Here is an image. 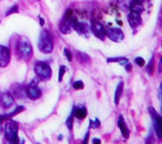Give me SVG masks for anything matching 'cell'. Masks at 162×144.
Masks as SVG:
<instances>
[{
	"label": "cell",
	"mask_w": 162,
	"mask_h": 144,
	"mask_svg": "<svg viewBox=\"0 0 162 144\" xmlns=\"http://www.w3.org/2000/svg\"><path fill=\"white\" fill-rule=\"evenodd\" d=\"M39 49L47 54L53 51V37L48 30H42L39 37Z\"/></svg>",
	"instance_id": "1"
},
{
	"label": "cell",
	"mask_w": 162,
	"mask_h": 144,
	"mask_svg": "<svg viewBox=\"0 0 162 144\" xmlns=\"http://www.w3.org/2000/svg\"><path fill=\"white\" fill-rule=\"evenodd\" d=\"M5 136L10 143H18V124L17 121L8 120L5 124Z\"/></svg>",
	"instance_id": "2"
},
{
	"label": "cell",
	"mask_w": 162,
	"mask_h": 144,
	"mask_svg": "<svg viewBox=\"0 0 162 144\" xmlns=\"http://www.w3.org/2000/svg\"><path fill=\"white\" fill-rule=\"evenodd\" d=\"M34 70H35V73L43 81H47L52 77V69L47 63L37 61L34 66Z\"/></svg>",
	"instance_id": "3"
},
{
	"label": "cell",
	"mask_w": 162,
	"mask_h": 144,
	"mask_svg": "<svg viewBox=\"0 0 162 144\" xmlns=\"http://www.w3.org/2000/svg\"><path fill=\"white\" fill-rule=\"evenodd\" d=\"M17 52L22 58H30L33 54V48L29 42L26 41H20L17 46Z\"/></svg>",
	"instance_id": "4"
},
{
	"label": "cell",
	"mask_w": 162,
	"mask_h": 144,
	"mask_svg": "<svg viewBox=\"0 0 162 144\" xmlns=\"http://www.w3.org/2000/svg\"><path fill=\"white\" fill-rule=\"evenodd\" d=\"M106 35L114 42H120L124 40V32L119 28H108L106 30Z\"/></svg>",
	"instance_id": "5"
},
{
	"label": "cell",
	"mask_w": 162,
	"mask_h": 144,
	"mask_svg": "<svg viewBox=\"0 0 162 144\" xmlns=\"http://www.w3.org/2000/svg\"><path fill=\"white\" fill-rule=\"evenodd\" d=\"M26 96L29 97V99H31V100H36V99H39L40 96H41V90H40V88L37 87V82L36 81H33L30 84H29V87L26 88Z\"/></svg>",
	"instance_id": "6"
},
{
	"label": "cell",
	"mask_w": 162,
	"mask_h": 144,
	"mask_svg": "<svg viewBox=\"0 0 162 144\" xmlns=\"http://www.w3.org/2000/svg\"><path fill=\"white\" fill-rule=\"evenodd\" d=\"M150 114L153 117V120H154V127H155V132L159 138L162 139V118L154 111V109H150Z\"/></svg>",
	"instance_id": "7"
},
{
	"label": "cell",
	"mask_w": 162,
	"mask_h": 144,
	"mask_svg": "<svg viewBox=\"0 0 162 144\" xmlns=\"http://www.w3.org/2000/svg\"><path fill=\"white\" fill-rule=\"evenodd\" d=\"M10 58H11L10 49L0 44V67H6L10 63Z\"/></svg>",
	"instance_id": "8"
},
{
	"label": "cell",
	"mask_w": 162,
	"mask_h": 144,
	"mask_svg": "<svg viewBox=\"0 0 162 144\" xmlns=\"http://www.w3.org/2000/svg\"><path fill=\"white\" fill-rule=\"evenodd\" d=\"M91 29H92V32L96 37H98L100 40H104L106 37V29L102 24L97 23V22H94L92 25H91Z\"/></svg>",
	"instance_id": "9"
},
{
	"label": "cell",
	"mask_w": 162,
	"mask_h": 144,
	"mask_svg": "<svg viewBox=\"0 0 162 144\" xmlns=\"http://www.w3.org/2000/svg\"><path fill=\"white\" fill-rule=\"evenodd\" d=\"M0 103H1V106H2L4 108H6V109L10 108V107H12L13 103H14V99H13L12 94H10V93H4V94L1 95Z\"/></svg>",
	"instance_id": "10"
},
{
	"label": "cell",
	"mask_w": 162,
	"mask_h": 144,
	"mask_svg": "<svg viewBox=\"0 0 162 144\" xmlns=\"http://www.w3.org/2000/svg\"><path fill=\"white\" fill-rule=\"evenodd\" d=\"M59 29H60V31H61L63 34H69V32L71 31V29H72L71 19L64 17V18L60 20V23H59Z\"/></svg>",
	"instance_id": "11"
},
{
	"label": "cell",
	"mask_w": 162,
	"mask_h": 144,
	"mask_svg": "<svg viewBox=\"0 0 162 144\" xmlns=\"http://www.w3.org/2000/svg\"><path fill=\"white\" fill-rule=\"evenodd\" d=\"M127 19H129V23L132 28H137L142 23V18H141L139 13H136V12H131L127 16Z\"/></svg>",
	"instance_id": "12"
},
{
	"label": "cell",
	"mask_w": 162,
	"mask_h": 144,
	"mask_svg": "<svg viewBox=\"0 0 162 144\" xmlns=\"http://www.w3.org/2000/svg\"><path fill=\"white\" fill-rule=\"evenodd\" d=\"M130 8L132 12H136V13H142L144 11V5H143V1L142 0H131V5H130Z\"/></svg>",
	"instance_id": "13"
},
{
	"label": "cell",
	"mask_w": 162,
	"mask_h": 144,
	"mask_svg": "<svg viewBox=\"0 0 162 144\" xmlns=\"http://www.w3.org/2000/svg\"><path fill=\"white\" fill-rule=\"evenodd\" d=\"M118 126H119V129H120V131H121V135H123L125 138H129V137H130V132H129V129H127V126H126V124H125V121H124L123 115L119 117Z\"/></svg>",
	"instance_id": "14"
},
{
	"label": "cell",
	"mask_w": 162,
	"mask_h": 144,
	"mask_svg": "<svg viewBox=\"0 0 162 144\" xmlns=\"http://www.w3.org/2000/svg\"><path fill=\"white\" fill-rule=\"evenodd\" d=\"M72 28L78 32V34H81V35H85V34H88V26H86V24H84V23H75L73 25H72Z\"/></svg>",
	"instance_id": "15"
},
{
	"label": "cell",
	"mask_w": 162,
	"mask_h": 144,
	"mask_svg": "<svg viewBox=\"0 0 162 144\" xmlns=\"http://www.w3.org/2000/svg\"><path fill=\"white\" fill-rule=\"evenodd\" d=\"M123 90H124V83L123 82H119V84L117 87V90H115V96H114V103L115 105H119L120 97L123 95Z\"/></svg>",
	"instance_id": "16"
},
{
	"label": "cell",
	"mask_w": 162,
	"mask_h": 144,
	"mask_svg": "<svg viewBox=\"0 0 162 144\" xmlns=\"http://www.w3.org/2000/svg\"><path fill=\"white\" fill-rule=\"evenodd\" d=\"M73 114H75V117L77 118V119H84L85 117H86V108H84V107H75L73 108Z\"/></svg>",
	"instance_id": "17"
},
{
	"label": "cell",
	"mask_w": 162,
	"mask_h": 144,
	"mask_svg": "<svg viewBox=\"0 0 162 144\" xmlns=\"http://www.w3.org/2000/svg\"><path fill=\"white\" fill-rule=\"evenodd\" d=\"M73 117H75V114H73V111H72V113H71V115L67 118V120H66V125H67V127L70 129V130H72V127H73Z\"/></svg>",
	"instance_id": "18"
},
{
	"label": "cell",
	"mask_w": 162,
	"mask_h": 144,
	"mask_svg": "<svg viewBox=\"0 0 162 144\" xmlns=\"http://www.w3.org/2000/svg\"><path fill=\"white\" fill-rule=\"evenodd\" d=\"M66 66H60V70H59V82H61L63 81V77H64V75H65V72H66Z\"/></svg>",
	"instance_id": "19"
},
{
	"label": "cell",
	"mask_w": 162,
	"mask_h": 144,
	"mask_svg": "<svg viewBox=\"0 0 162 144\" xmlns=\"http://www.w3.org/2000/svg\"><path fill=\"white\" fill-rule=\"evenodd\" d=\"M118 1H119V4H120L123 7H125V8H130L131 0H118Z\"/></svg>",
	"instance_id": "20"
},
{
	"label": "cell",
	"mask_w": 162,
	"mask_h": 144,
	"mask_svg": "<svg viewBox=\"0 0 162 144\" xmlns=\"http://www.w3.org/2000/svg\"><path fill=\"white\" fill-rule=\"evenodd\" d=\"M73 88L75 89H77V90H81L84 88V84H83V82L82 81H76L75 83H73Z\"/></svg>",
	"instance_id": "21"
},
{
	"label": "cell",
	"mask_w": 162,
	"mask_h": 144,
	"mask_svg": "<svg viewBox=\"0 0 162 144\" xmlns=\"http://www.w3.org/2000/svg\"><path fill=\"white\" fill-rule=\"evenodd\" d=\"M18 12V6L17 5H13L7 12H6V16H10V14H12V13H17Z\"/></svg>",
	"instance_id": "22"
},
{
	"label": "cell",
	"mask_w": 162,
	"mask_h": 144,
	"mask_svg": "<svg viewBox=\"0 0 162 144\" xmlns=\"http://www.w3.org/2000/svg\"><path fill=\"white\" fill-rule=\"evenodd\" d=\"M135 63H136L138 66H144V59H143V58H141V57L136 58V59H135Z\"/></svg>",
	"instance_id": "23"
},
{
	"label": "cell",
	"mask_w": 162,
	"mask_h": 144,
	"mask_svg": "<svg viewBox=\"0 0 162 144\" xmlns=\"http://www.w3.org/2000/svg\"><path fill=\"white\" fill-rule=\"evenodd\" d=\"M64 53H65V57L67 58V60H69V61H71V60H72V55H71L70 51H69L67 48H65V49H64Z\"/></svg>",
	"instance_id": "24"
},
{
	"label": "cell",
	"mask_w": 162,
	"mask_h": 144,
	"mask_svg": "<svg viewBox=\"0 0 162 144\" xmlns=\"http://www.w3.org/2000/svg\"><path fill=\"white\" fill-rule=\"evenodd\" d=\"M90 126H94V127H98V126H100V121H98V119H94V120H91V123H90Z\"/></svg>",
	"instance_id": "25"
},
{
	"label": "cell",
	"mask_w": 162,
	"mask_h": 144,
	"mask_svg": "<svg viewBox=\"0 0 162 144\" xmlns=\"http://www.w3.org/2000/svg\"><path fill=\"white\" fill-rule=\"evenodd\" d=\"M72 16H73V12H72L71 8H69V10L65 12V16H64V17H66V18H71Z\"/></svg>",
	"instance_id": "26"
},
{
	"label": "cell",
	"mask_w": 162,
	"mask_h": 144,
	"mask_svg": "<svg viewBox=\"0 0 162 144\" xmlns=\"http://www.w3.org/2000/svg\"><path fill=\"white\" fill-rule=\"evenodd\" d=\"M153 59H151V61H150V64H149V67H148V71H149V73H153Z\"/></svg>",
	"instance_id": "27"
},
{
	"label": "cell",
	"mask_w": 162,
	"mask_h": 144,
	"mask_svg": "<svg viewBox=\"0 0 162 144\" xmlns=\"http://www.w3.org/2000/svg\"><path fill=\"white\" fill-rule=\"evenodd\" d=\"M40 25H42V26L45 25V20H43V18H41V17H40Z\"/></svg>",
	"instance_id": "28"
},
{
	"label": "cell",
	"mask_w": 162,
	"mask_h": 144,
	"mask_svg": "<svg viewBox=\"0 0 162 144\" xmlns=\"http://www.w3.org/2000/svg\"><path fill=\"white\" fill-rule=\"evenodd\" d=\"M160 96H161V107H162V84H161V89H160Z\"/></svg>",
	"instance_id": "29"
},
{
	"label": "cell",
	"mask_w": 162,
	"mask_h": 144,
	"mask_svg": "<svg viewBox=\"0 0 162 144\" xmlns=\"http://www.w3.org/2000/svg\"><path fill=\"white\" fill-rule=\"evenodd\" d=\"M92 142H94V143H101V141H100V139H94Z\"/></svg>",
	"instance_id": "30"
}]
</instances>
